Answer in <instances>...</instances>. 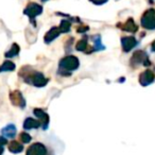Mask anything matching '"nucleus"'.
Wrapping results in <instances>:
<instances>
[{
    "label": "nucleus",
    "mask_w": 155,
    "mask_h": 155,
    "mask_svg": "<svg viewBox=\"0 0 155 155\" xmlns=\"http://www.w3.org/2000/svg\"><path fill=\"white\" fill-rule=\"evenodd\" d=\"M10 100L15 106H20L24 108L26 106V100H25L22 94L19 91H14L10 94Z\"/></svg>",
    "instance_id": "obj_4"
},
{
    "label": "nucleus",
    "mask_w": 155,
    "mask_h": 155,
    "mask_svg": "<svg viewBox=\"0 0 155 155\" xmlns=\"http://www.w3.org/2000/svg\"><path fill=\"white\" fill-rule=\"evenodd\" d=\"M41 12H43V8H41V5H37V3L31 2L27 5V8L25 9L24 13L26 14V15H28L29 17H30V19L32 20V19H34L37 15L41 14Z\"/></svg>",
    "instance_id": "obj_2"
},
{
    "label": "nucleus",
    "mask_w": 155,
    "mask_h": 155,
    "mask_svg": "<svg viewBox=\"0 0 155 155\" xmlns=\"http://www.w3.org/2000/svg\"><path fill=\"white\" fill-rule=\"evenodd\" d=\"M58 34H60V30H58V28H52L51 30H50L49 32L45 35V41L47 44L51 43L53 39H55L56 37L58 36Z\"/></svg>",
    "instance_id": "obj_12"
},
{
    "label": "nucleus",
    "mask_w": 155,
    "mask_h": 155,
    "mask_svg": "<svg viewBox=\"0 0 155 155\" xmlns=\"http://www.w3.org/2000/svg\"><path fill=\"white\" fill-rule=\"evenodd\" d=\"M16 133H17V130H16V127L12 123L5 125L2 130H1V134L3 135V137L5 138H14L16 136Z\"/></svg>",
    "instance_id": "obj_7"
},
{
    "label": "nucleus",
    "mask_w": 155,
    "mask_h": 155,
    "mask_svg": "<svg viewBox=\"0 0 155 155\" xmlns=\"http://www.w3.org/2000/svg\"><path fill=\"white\" fill-rule=\"evenodd\" d=\"M139 81L142 86H147V85L151 84V83L154 81V73L150 70L144 71V72H142L141 74H140Z\"/></svg>",
    "instance_id": "obj_6"
},
{
    "label": "nucleus",
    "mask_w": 155,
    "mask_h": 155,
    "mask_svg": "<svg viewBox=\"0 0 155 155\" xmlns=\"http://www.w3.org/2000/svg\"><path fill=\"white\" fill-rule=\"evenodd\" d=\"M43 1H47V0H43Z\"/></svg>",
    "instance_id": "obj_23"
},
{
    "label": "nucleus",
    "mask_w": 155,
    "mask_h": 155,
    "mask_svg": "<svg viewBox=\"0 0 155 155\" xmlns=\"http://www.w3.org/2000/svg\"><path fill=\"white\" fill-rule=\"evenodd\" d=\"M41 127V121L35 120L33 118H27L24 122V129L25 130H32V129H37Z\"/></svg>",
    "instance_id": "obj_10"
},
{
    "label": "nucleus",
    "mask_w": 155,
    "mask_h": 155,
    "mask_svg": "<svg viewBox=\"0 0 155 155\" xmlns=\"http://www.w3.org/2000/svg\"><path fill=\"white\" fill-rule=\"evenodd\" d=\"M152 50H153V51H155V41L152 44Z\"/></svg>",
    "instance_id": "obj_22"
},
{
    "label": "nucleus",
    "mask_w": 155,
    "mask_h": 155,
    "mask_svg": "<svg viewBox=\"0 0 155 155\" xmlns=\"http://www.w3.org/2000/svg\"><path fill=\"white\" fill-rule=\"evenodd\" d=\"M69 28H70V24L68 21H63L61 25V31H63V32H68Z\"/></svg>",
    "instance_id": "obj_19"
},
{
    "label": "nucleus",
    "mask_w": 155,
    "mask_h": 155,
    "mask_svg": "<svg viewBox=\"0 0 155 155\" xmlns=\"http://www.w3.org/2000/svg\"><path fill=\"white\" fill-rule=\"evenodd\" d=\"M19 139L22 143H28V142L31 141V136L28 133H26V132H22L19 135Z\"/></svg>",
    "instance_id": "obj_17"
},
{
    "label": "nucleus",
    "mask_w": 155,
    "mask_h": 155,
    "mask_svg": "<svg viewBox=\"0 0 155 155\" xmlns=\"http://www.w3.org/2000/svg\"><path fill=\"white\" fill-rule=\"evenodd\" d=\"M27 155H47V149L43 143H33L27 150Z\"/></svg>",
    "instance_id": "obj_5"
},
{
    "label": "nucleus",
    "mask_w": 155,
    "mask_h": 155,
    "mask_svg": "<svg viewBox=\"0 0 155 155\" xmlns=\"http://www.w3.org/2000/svg\"><path fill=\"white\" fill-rule=\"evenodd\" d=\"M3 151H5V149H3V146H1V144H0V155H2Z\"/></svg>",
    "instance_id": "obj_21"
},
{
    "label": "nucleus",
    "mask_w": 155,
    "mask_h": 155,
    "mask_svg": "<svg viewBox=\"0 0 155 155\" xmlns=\"http://www.w3.org/2000/svg\"><path fill=\"white\" fill-rule=\"evenodd\" d=\"M78 67H79V61L73 55L66 56L60 63V68H63L65 71L75 70V69H78Z\"/></svg>",
    "instance_id": "obj_1"
},
{
    "label": "nucleus",
    "mask_w": 155,
    "mask_h": 155,
    "mask_svg": "<svg viewBox=\"0 0 155 155\" xmlns=\"http://www.w3.org/2000/svg\"><path fill=\"white\" fill-rule=\"evenodd\" d=\"M33 113H34L35 116H36L37 118L39 119L41 123H43V127H44V129H47L48 123H49V117H48V115L46 114L44 110H41V108H35Z\"/></svg>",
    "instance_id": "obj_8"
},
{
    "label": "nucleus",
    "mask_w": 155,
    "mask_h": 155,
    "mask_svg": "<svg viewBox=\"0 0 155 155\" xmlns=\"http://www.w3.org/2000/svg\"><path fill=\"white\" fill-rule=\"evenodd\" d=\"M8 143V140L5 139V137H2V136H0V144L1 146H5V144Z\"/></svg>",
    "instance_id": "obj_20"
},
{
    "label": "nucleus",
    "mask_w": 155,
    "mask_h": 155,
    "mask_svg": "<svg viewBox=\"0 0 155 155\" xmlns=\"http://www.w3.org/2000/svg\"><path fill=\"white\" fill-rule=\"evenodd\" d=\"M147 55L144 54V52L138 51L136 53H134L133 58H132V63L133 64H140L142 62H147Z\"/></svg>",
    "instance_id": "obj_13"
},
{
    "label": "nucleus",
    "mask_w": 155,
    "mask_h": 155,
    "mask_svg": "<svg viewBox=\"0 0 155 155\" xmlns=\"http://www.w3.org/2000/svg\"><path fill=\"white\" fill-rule=\"evenodd\" d=\"M87 48V43H86V39H82L78 43V46H77V49L79 51H84L85 49Z\"/></svg>",
    "instance_id": "obj_18"
},
{
    "label": "nucleus",
    "mask_w": 155,
    "mask_h": 155,
    "mask_svg": "<svg viewBox=\"0 0 155 155\" xmlns=\"http://www.w3.org/2000/svg\"><path fill=\"white\" fill-rule=\"evenodd\" d=\"M141 24L147 29H150V30L155 29V13L153 10H150L144 14L141 19Z\"/></svg>",
    "instance_id": "obj_3"
},
{
    "label": "nucleus",
    "mask_w": 155,
    "mask_h": 155,
    "mask_svg": "<svg viewBox=\"0 0 155 155\" xmlns=\"http://www.w3.org/2000/svg\"><path fill=\"white\" fill-rule=\"evenodd\" d=\"M15 69V64L11 61H5L1 66H0V72H5V71H13Z\"/></svg>",
    "instance_id": "obj_15"
},
{
    "label": "nucleus",
    "mask_w": 155,
    "mask_h": 155,
    "mask_svg": "<svg viewBox=\"0 0 155 155\" xmlns=\"http://www.w3.org/2000/svg\"><path fill=\"white\" fill-rule=\"evenodd\" d=\"M19 46L17 45V44H13L11 47V49L9 50V51L5 52V58H14V56L18 55V53H19Z\"/></svg>",
    "instance_id": "obj_14"
},
{
    "label": "nucleus",
    "mask_w": 155,
    "mask_h": 155,
    "mask_svg": "<svg viewBox=\"0 0 155 155\" xmlns=\"http://www.w3.org/2000/svg\"><path fill=\"white\" fill-rule=\"evenodd\" d=\"M136 29H137V27L134 25L132 19H130L129 21L124 25V27H123V30H125V31H133L134 32V31H136Z\"/></svg>",
    "instance_id": "obj_16"
},
{
    "label": "nucleus",
    "mask_w": 155,
    "mask_h": 155,
    "mask_svg": "<svg viewBox=\"0 0 155 155\" xmlns=\"http://www.w3.org/2000/svg\"><path fill=\"white\" fill-rule=\"evenodd\" d=\"M9 150L10 152L14 153V154H18L24 150V147L20 143L19 141H16V140H12L9 143Z\"/></svg>",
    "instance_id": "obj_11"
},
{
    "label": "nucleus",
    "mask_w": 155,
    "mask_h": 155,
    "mask_svg": "<svg viewBox=\"0 0 155 155\" xmlns=\"http://www.w3.org/2000/svg\"><path fill=\"white\" fill-rule=\"evenodd\" d=\"M121 44H122L123 50H124L125 52H127L135 47L137 41H136V39L134 38V37H123V38L121 39Z\"/></svg>",
    "instance_id": "obj_9"
}]
</instances>
